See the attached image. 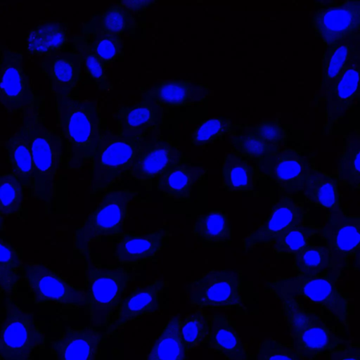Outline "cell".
Wrapping results in <instances>:
<instances>
[{
	"mask_svg": "<svg viewBox=\"0 0 360 360\" xmlns=\"http://www.w3.org/2000/svg\"><path fill=\"white\" fill-rule=\"evenodd\" d=\"M23 126L33 161L31 194L48 205L53 198L56 179L63 162V140L39 115H32Z\"/></svg>",
	"mask_w": 360,
	"mask_h": 360,
	"instance_id": "cell-5",
	"label": "cell"
},
{
	"mask_svg": "<svg viewBox=\"0 0 360 360\" xmlns=\"http://www.w3.org/2000/svg\"><path fill=\"white\" fill-rule=\"evenodd\" d=\"M86 306L90 326L105 329L112 319L127 288L140 273L132 266L95 262L86 255L85 267Z\"/></svg>",
	"mask_w": 360,
	"mask_h": 360,
	"instance_id": "cell-3",
	"label": "cell"
},
{
	"mask_svg": "<svg viewBox=\"0 0 360 360\" xmlns=\"http://www.w3.org/2000/svg\"><path fill=\"white\" fill-rule=\"evenodd\" d=\"M338 279L328 271L321 274H297L293 277H279L268 281L266 290L274 295L304 298L317 304L349 330V298L339 288Z\"/></svg>",
	"mask_w": 360,
	"mask_h": 360,
	"instance_id": "cell-4",
	"label": "cell"
},
{
	"mask_svg": "<svg viewBox=\"0 0 360 360\" xmlns=\"http://www.w3.org/2000/svg\"><path fill=\"white\" fill-rule=\"evenodd\" d=\"M292 269L297 274L329 272L330 256L326 246L311 244L294 255Z\"/></svg>",
	"mask_w": 360,
	"mask_h": 360,
	"instance_id": "cell-40",
	"label": "cell"
},
{
	"mask_svg": "<svg viewBox=\"0 0 360 360\" xmlns=\"http://www.w3.org/2000/svg\"><path fill=\"white\" fill-rule=\"evenodd\" d=\"M321 230L320 226L305 223L292 226L272 245L273 252L277 255H295L310 245L312 237L319 234Z\"/></svg>",
	"mask_w": 360,
	"mask_h": 360,
	"instance_id": "cell-36",
	"label": "cell"
},
{
	"mask_svg": "<svg viewBox=\"0 0 360 360\" xmlns=\"http://www.w3.org/2000/svg\"><path fill=\"white\" fill-rule=\"evenodd\" d=\"M301 193L305 202L329 210L341 207L340 182L336 175L315 167L306 179Z\"/></svg>",
	"mask_w": 360,
	"mask_h": 360,
	"instance_id": "cell-27",
	"label": "cell"
},
{
	"mask_svg": "<svg viewBox=\"0 0 360 360\" xmlns=\"http://www.w3.org/2000/svg\"><path fill=\"white\" fill-rule=\"evenodd\" d=\"M75 57L81 70L92 82L97 89L106 91L108 79L105 74L106 67L94 53L84 36H75L72 39Z\"/></svg>",
	"mask_w": 360,
	"mask_h": 360,
	"instance_id": "cell-33",
	"label": "cell"
},
{
	"mask_svg": "<svg viewBox=\"0 0 360 360\" xmlns=\"http://www.w3.org/2000/svg\"><path fill=\"white\" fill-rule=\"evenodd\" d=\"M41 71L55 96L71 94L82 77L78 64L73 58L48 57L42 62Z\"/></svg>",
	"mask_w": 360,
	"mask_h": 360,
	"instance_id": "cell-28",
	"label": "cell"
},
{
	"mask_svg": "<svg viewBox=\"0 0 360 360\" xmlns=\"http://www.w3.org/2000/svg\"><path fill=\"white\" fill-rule=\"evenodd\" d=\"M159 109L146 100L133 105L123 106L115 115L118 134L138 136L147 141L159 134Z\"/></svg>",
	"mask_w": 360,
	"mask_h": 360,
	"instance_id": "cell-22",
	"label": "cell"
},
{
	"mask_svg": "<svg viewBox=\"0 0 360 360\" xmlns=\"http://www.w3.org/2000/svg\"><path fill=\"white\" fill-rule=\"evenodd\" d=\"M144 99L159 110L198 105L210 94L207 86L191 80L163 81L144 91Z\"/></svg>",
	"mask_w": 360,
	"mask_h": 360,
	"instance_id": "cell-19",
	"label": "cell"
},
{
	"mask_svg": "<svg viewBox=\"0 0 360 360\" xmlns=\"http://www.w3.org/2000/svg\"><path fill=\"white\" fill-rule=\"evenodd\" d=\"M193 233L197 240L207 244L228 243L232 240V227L228 214L221 210H209L196 216Z\"/></svg>",
	"mask_w": 360,
	"mask_h": 360,
	"instance_id": "cell-29",
	"label": "cell"
},
{
	"mask_svg": "<svg viewBox=\"0 0 360 360\" xmlns=\"http://www.w3.org/2000/svg\"><path fill=\"white\" fill-rule=\"evenodd\" d=\"M208 348L226 360H248L245 342L229 317L224 313H214L205 341Z\"/></svg>",
	"mask_w": 360,
	"mask_h": 360,
	"instance_id": "cell-21",
	"label": "cell"
},
{
	"mask_svg": "<svg viewBox=\"0 0 360 360\" xmlns=\"http://www.w3.org/2000/svg\"><path fill=\"white\" fill-rule=\"evenodd\" d=\"M314 4L312 27L326 47L359 39V1H319Z\"/></svg>",
	"mask_w": 360,
	"mask_h": 360,
	"instance_id": "cell-12",
	"label": "cell"
},
{
	"mask_svg": "<svg viewBox=\"0 0 360 360\" xmlns=\"http://www.w3.org/2000/svg\"><path fill=\"white\" fill-rule=\"evenodd\" d=\"M169 238L165 227L143 234L123 233L114 243L112 255L120 265L134 266L155 262L158 253L168 245Z\"/></svg>",
	"mask_w": 360,
	"mask_h": 360,
	"instance_id": "cell-18",
	"label": "cell"
},
{
	"mask_svg": "<svg viewBox=\"0 0 360 360\" xmlns=\"http://www.w3.org/2000/svg\"><path fill=\"white\" fill-rule=\"evenodd\" d=\"M181 317L169 319L144 360H186L188 352L179 335Z\"/></svg>",
	"mask_w": 360,
	"mask_h": 360,
	"instance_id": "cell-31",
	"label": "cell"
},
{
	"mask_svg": "<svg viewBox=\"0 0 360 360\" xmlns=\"http://www.w3.org/2000/svg\"><path fill=\"white\" fill-rule=\"evenodd\" d=\"M360 139L359 131L349 132L340 155L337 178L340 184L359 190L360 186Z\"/></svg>",
	"mask_w": 360,
	"mask_h": 360,
	"instance_id": "cell-35",
	"label": "cell"
},
{
	"mask_svg": "<svg viewBox=\"0 0 360 360\" xmlns=\"http://www.w3.org/2000/svg\"><path fill=\"white\" fill-rule=\"evenodd\" d=\"M35 95L24 66L20 51L6 46L0 48V105L9 112H31Z\"/></svg>",
	"mask_w": 360,
	"mask_h": 360,
	"instance_id": "cell-13",
	"label": "cell"
},
{
	"mask_svg": "<svg viewBox=\"0 0 360 360\" xmlns=\"http://www.w3.org/2000/svg\"><path fill=\"white\" fill-rule=\"evenodd\" d=\"M308 216V210L302 202L290 195H282L267 219L243 239V251L247 252L259 245H273L288 229L304 223Z\"/></svg>",
	"mask_w": 360,
	"mask_h": 360,
	"instance_id": "cell-15",
	"label": "cell"
},
{
	"mask_svg": "<svg viewBox=\"0 0 360 360\" xmlns=\"http://www.w3.org/2000/svg\"><path fill=\"white\" fill-rule=\"evenodd\" d=\"M274 295L282 303L290 345L303 360H318L320 356L342 349L348 342L335 326L307 308L300 298Z\"/></svg>",
	"mask_w": 360,
	"mask_h": 360,
	"instance_id": "cell-2",
	"label": "cell"
},
{
	"mask_svg": "<svg viewBox=\"0 0 360 360\" xmlns=\"http://www.w3.org/2000/svg\"><path fill=\"white\" fill-rule=\"evenodd\" d=\"M25 186L12 174H0V211L4 218L18 216L22 211Z\"/></svg>",
	"mask_w": 360,
	"mask_h": 360,
	"instance_id": "cell-39",
	"label": "cell"
},
{
	"mask_svg": "<svg viewBox=\"0 0 360 360\" xmlns=\"http://www.w3.org/2000/svg\"><path fill=\"white\" fill-rule=\"evenodd\" d=\"M138 194L136 191L124 188L103 192L101 202L77 229L75 249L79 254H86L91 243L120 236L124 233L129 205Z\"/></svg>",
	"mask_w": 360,
	"mask_h": 360,
	"instance_id": "cell-7",
	"label": "cell"
},
{
	"mask_svg": "<svg viewBox=\"0 0 360 360\" xmlns=\"http://www.w3.org/2000/svg\"><path fill=\"white\" fill-rule=\"evenodd\" d=\"M319 233L330 256L329 273L336 279L347 270H359L360 217L342 208L330 210Z\"/></svg>",
	"mask_w": 360,
	"mask_h": 360,
	"instance_id": "cell-8",
	"label": "cell"
},
{
	"mask_svg": "<svg viewBox=\"0 0 360 360\" xmlns=\"http://www.w3.org/2000/svg\"><path fill=\"white\" fill-rule=\"evenodd\" d=\"M255 360H303L291 345L276 340H263L259 345Z\"/></svg>",
	"mask_w": 360,
	"mask_h": 360,
	"instance_id": "cell-43",
	"label": "cell"
},
{
	"mask_svg": "<svg viewBox=\"0 0 360 360\" xmlns=\"http://www.w3.org/2000/svg\"><path fill=\"white\" fill-rule=\"evenodd\" d=\"M156 1H122L119 2L120 5L124 6L129 12L140 11L145 8L153 6Z\"/></svg>",
	"mask_w": 360,
	"mask_h": 360,
	"instance_id": "cell-48",
	"label": "cell"
},
{
	"mask_svg": "<svg viewBox=\"0 0 360 360\" xmlns=\"http://www.w3.org/2000/svg\"><path fill=\"white\" fill-rule=\"evenodd\" d=\"M316 167L313 161L292 148H280L265 157L260 166V176L274 182L279 193H301L304 181Z\"/></svg>",
	"mask_w": 360,
	"mask_h": 360,
	"instance_id": "cell-14",
	"label": "cell"
},
{
	"mask_svg": "<svg viewBox=\"0 0 360 360\" xmlns=\"http://www.w3.org/2000/svg\"><path fill=\"white\" fill-rule=\"evenodd\" d=\"M186 161L181 149L169 141H146L128 173L131 179L148 186L167 169Z\"/></svg>",
	"mask_w": 360,
	"mask_h": 360,
	"instance_id": "cell-17",
	"label": "cell"
},
{
	"mask_svg": "<svg viewBox=\"0 0 360 360\" xmlns=\"http://www.w3.org/2000/svg\"><path fill=\"white\" fill-rule=\"evenodd\" d=\"M82 32L94 53L106 68L122 56L124 41L122 37L103 35L86 25L84 26Z\"/></svg>",
	"mask_w": 360,
	"mask_h": 360,
	"instance_id": "cell-38",
	"label": "cell"
},
{
	"mask_svg": "<svg viewBox=\"0 0 360 360\" xmlns=\"http://www.w3.org/2000/svg\"><path fill=\"white\" fill-rule=\"evenodd\" d=\"M104 337L101 329L91 326H67L52 342L56 360H96Z\"/></svg>",
	"mask_w": 360,
	"mask_h": 360,
	"instance_id": "cell-20",
	"label": "cell"
},
{
	"mask_svg": "<svg viewBox=\"0 0 360 360\" xmlns=\"http://www.w3.org/2000/svg\"><path fill=\"white\" fill-rule=\"evenodd\" d=\"M8 152L10 173L25 186L30 187L33 174V161L24 126L10 136L5 144Z\"/></svg>",
	"mask_w": 360,
	"mask_h": 360,
	"instance_id": "cell-30",
	"label": "cell"
},
{
	"mask_svg": "<svg viewBox=\"0 0 360 360\" xmlns=\"http://www.w3.org/2000/svg\"><path fill=\"white\" fill-rule=\"evenodd\" d=\"M328 360H360V347L358 343L347 342L342 349L327 355Z\"/></svg>",
	"mask_w": 360,
	"mask_h": 360,
	"instance_id": "cell-46",
	"label": "cell"
},
{
	"mask_svg": "<svg viewBox=\"0 0 360 360\" xmlns=\"http://www.w3.org/2000/svg\"><path fill=\"white\" fill-rule=\"evenodd\" d=\"M323 56V84L332 86L350 65L359 61V43L345 41L326 47Z\"/></svg>",
	"mask_w": 360,
	"mask_h": 360,
	"instance_id": "cell-32",
	"label": "cell"
},
{
	"mask_svg": "<svg viewBox=\"0 0 360 360\" xmlns=\"http://www.w3.org/2000/svg\"><path fill=\"white\" fill-rule=\"evenodd\" d=\"M56 126L70 167L80 168L92 161L102 133L101 114L94 101L72 94L55 96Z\"/></svg>",
	"mask_w": 360,
	"mask_h": 360,
	"instance_id": "cell-1",
	"label": "cell"
},
{
	"mask_svg": "<svg viewBox=\"0 0 360 360\" xmlns=\"http://www.w3.org/2000/svg\"><path fill=\"white\" fill-rule=\"evenodd\" d=\"M4 217L2 215L1 211H0V232L4 231L6 230V225H5V221Z\"/></svg>",
	"mask_w": 360,
	"mask_h": 360,
	"instance_id": "cell-49",
	"label": "cell"
},
{
	"mask_svg": "<svg viewBox=\"0 0 360 360\" xmlns=\"http://www.w3.org/2000/svg\"><path fill=\"white\" fill-rule=\"evenodd\" d=\"M228 117L210 118L201 122L193 131L191 144L194 146H206L221 140L225 135L231 134L236 129Z\"/></svg>",
	"mask_w": 360,
	"mask_h": 360,
	"instance_id": "cell-41",
	"label": "cell"
},
{
	"mask_svg": "<svg viewBox=\"0 0 360 360\" xmlns=\"http://www.w3.org/2000/svg\"><path fill=\"white\" fill-rule=\"evenodd\" d=\"M250 130L266 143L281 147L287 139V133L277 121H262L250 127Z\"/></svg>",
	"mask_w": 360,
	"mask_h": 360,
	"instance_id": "cell-45",
	"label": "cell"
},
{
	"mask_svg": "<svg viewBox=\"0 0 360 360\" xmlns=\"http://www.w3.org/2000/svg\"><path fill=\"white\" fill-rule=\"evenodd\" d=\"M210 319V316L202 309L181 318L179 335L188 352L205 343Z\"/></svg>",
	"mask_w": 360,
	"mask_h": 360,
	"instance_id": "cell-37",
	"label": "cell"
},
{
	"mask_svg": "<svg viewBox=\"0 0 360 360\" xmlns=\"http://www.w3.org/2000/svg\"><path fill=\"white\" fill-rule=\"evenodd\" d=\"M359 61L348 66L327 90V118L334 123L355 105L359 100Z\"/></svg>",
	"mask_w": 360,
	"mask_h": 360,
	"instance_id": "cell-24",
	"label": "cell"
},
{
	"mask_svg": "<svg viewBox=\"0 0 360 360\" xmlns=\"http://www.w3.org/2000/svg\"><path fill=\"white\" fill-rule=\"evenodd\" d=\"M207 169L183 161L167 169L156 179V187L165 198L174 202H186L194 186L206 174Z\"/></svg>",
	"mask_w": 360,
	"mask_h": 360,
	"instance_id": "cell-23",
	"label": "cell"
},
{
	"mask_svg": "<svg viewBox=\"0 0 360 360\" xmlns=\"http://www.w3.org/2000/svg\"><path fill=\"white\" fill-rule=\"evenodd\" d=\"M68 30L65 24L56 20H44L27 34V51L35 56L57 54L68 42Z\"/></svg>",
	"mask_w": 360,
	"mask_h": 360,
	"instance_id": "cell-26",
	"label": "cell"
},
{
	"mask_svg": "<svg viewBox=\"0 0 360 360\" xmlns=\"http://www.w3.org/2000/svg\"><path fill=\"white\" fill-rule=\"evenodd\" d=\"M19 281L13 278L4 269L0 266V291L6 297H11L18 288Z\"/></svg>",
	"mask_w": 360,
	"mask_h": 360,
	"instance_id": "cell-47",
	"label": "cell"
},
{
	"mask_svg": "<svg viewBox=\"0 0 360 360\" xmlns=\"http://www.w3.org/2000/svg\"><path fill=\"white\" fill-rule=\"evenodd\" d=\"M23 278L35 304L53 303L72 309L86 306L85 288L72 284L46 264L37 262L24 264Z\"/></svg>",
	"mask_w": 360,
	"mask_h": 360,
	"instance_id": "cell-11",
	"label": "cell"
},
{
	"mask_svg": "<svg viewBox=\"0 0 360 360\" xmlns=\"http://www.w3.org/2000/svg\"><path fill=\"white\" fill-rule=\"evenodd\" d=\"M231 136L233 152L259 166H261L266 156L281 148L266 143L254 134L248 126L237 125Z\"/></svg>",
	"mask_w": 360,
	"mask_h": 360,
	"instance_id": "cell-34",
	"label": "cell"
},
{
	"mask_svg": "<svg viewBox=\"0 0 360 360\" xmlns=\"http://www.w3.org/2000/svg\"><path fill=\"white\" fill-rule=\"evenodd\" d=\"M192 306L202 308L248 309L242 294V272L236 269H211L186 287Z\"/></svg>",
	"mask_w": 360,
	"mask_h": 360,
	"instance_id": "cell-10",
	"label": "cell"
},
{
	"mask_svg": "<svg viewBox=\"0 0 360 360\" xmlns=\"http://www.w3.org/2000/svg\"><path fill=\"white\" fill-rule=\"evenodd\" d=\"M222 187L231 193L252 191L260 176V166L233 151L227 153L221 166Z\"/></svg>",
	"mask_w": 360,
	"mask_h": 360,
	"instance_id": "cell-25",
	"label": "cell"
},
{
	"mask_svg": "<svg viewBox=\"0 0 360 360\" xmlns=\"http://www.w3.org/2000/svg\"><path fill=\"white\" fill-rule=\"evenodd\" d=\"M45 342L44 333L34 314L6 297L0 323V360H34L36 351Z\"/></svg>",
	"mask_w": 360,
	"mask_h": 360,
	"instance_id": "cell-9",
	"label": "cell"
},
{
	"mask_svg": "<svg viewBox=\"0 0 360 360\" xmlns=\"http://www.w3.org/2000/svg\"><path fill=\"white\" fill-rule=\"evenodd\" d=\"M167 292L168 283L162 279L134 288L121 300L112 319L105 329L104 336L112 335L129 323L158 311Z\"/></svg>",
	"mask_w": 360,
	"mask_h": 360,
	"instance_id": "cell-16",
	"label": "cell"
},
{
	"mask_svg": "<svg viewBox=\"0 0 360 360\" xmlns=\"http://www.w3.org/2000/svg\"><path fill=\"white\" fill-rule=\"evenodd\" d=\"M146 141L138 136L102 131L96 153L91 162V193H103L128 175Z\"/></svg>",
	"mask_w": 360,
	"mask_h": 360,
	"instance_id": "cell-6",
	"label": "cell"
},
{
	"mask_svg": "<svg viewBox=\"0 0 360 360\" xmlns=\"http://www.w3.org/2000/svg\"><path fill=\"white\" fill-rule=\"evenodd\" d=\"M0 266L13 278L20 281V271L23 269L20 254L13 244L0 236Z\"/></svg>",
	"mask_w": 360,
	"mask_h": 360,
	"instance_id": "cell-44",
	"label": "cell"
},
{
	"mask_svg": "<svg viewBox=\"0 0 360 360\" xmlns=\"http://www.w3.org/2000/svg\"><path fill=\"white\" fill-rule=\"evenodd\" d=\"M132 23V15L119 3L106 8L101 15L98 27H87L103 35H121Z\"/></svg>",
	"mask_w": 360,
	"mask_h": 360,
	"instance_id": "cell-42",
	"label": "cell"
}]
</instances>
